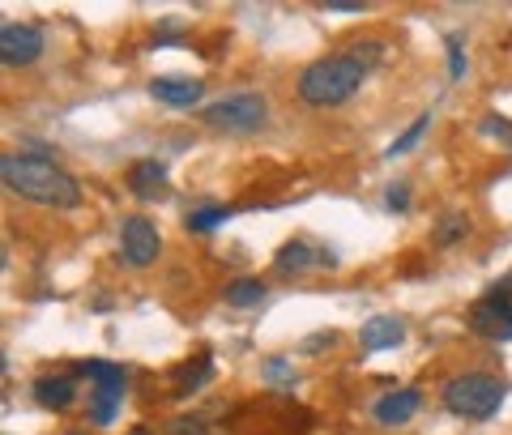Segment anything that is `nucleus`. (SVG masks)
I'll use <instances>...</instances> for the list:
<instances>
[{"label":"nucleus","mask_w":512,"mask_h":435,"mask_svg":"<svg viewBox=\"0 0 512 435\" xmlns=\"http://www.w3.org/2000/svg\"><path fill=\"white\" fill-rule=\"evenodd\" d=\"M265 116H269V103L256 90H239L210 107H201V120L210 128H227V133H256L265 124Z\"/></svg>","instance_id":"nucleus-4"},{"label":"nucleus","mask_w":512,"mask_h":435,"mask_svg":"<svg viewBox=\"0 0 512 435\" xmlns=\"http://www.w3.org/2000/svg\"><path fill=\"white\" fill-rule=\"evenodd\" d=\"M150 94L158 103H167V107H197L205 86L197 82V77H154Z\"/></svg>","instance_id":"nucleus-8"},{"label":"nucleus","mask_w":512,"mask_h":435,"mask_svg":"<svg viewBox=\"0 0 512 435\" xmlns=\"http://www.w3.org/2000/svg\"><path fill=\"white\" fill-rule=\"evenodd\" d=\"M128 188H133L141 201H154L158 192L167 188V163H158V158H141V163H133L128 167Z\"/></svg>","instance_id":"nucleus-11"},{"label":"nucleus","mask_w":512,"mask_h":435,"mask_svg":"<svg viewBox=\"0 0 512 435\" xmlns=\"http://www.w3.org/2000/svg\"><path fill=\"white\" fill-rule=\"evenodd\" d=\"M43 56V30L30 22H5L0 26V60L9 69H22V64H35Z\"/></svg>","instance_id":"nucleus-6"},{"label":"nucleus","mask_w":512,"mask_h":435,"mask_svg":"<svg viewBox=\"0 0 512 435\" xmlns=\"http://www.w3.org/2000/svg\"><path fill=\"white\" fill-rule=\"evenodd\" d=\"M158 248H163V239H158V227H154L150 218H141V214L124 218V227H120V252H124L128 265H137V269L154 265Z\"/></svg>","instance_id":"nucleus-7"},{"label":"nucleus","mask_w":512,"mask_h":435,"mask_svg":"<svg viewBox=\"0 0 512 435\" xmlns=\"http://www.w3.org/2000/svg\"><path fill=\"white\" fill-rule=\"evenodd\" d=\"M69 435H86V431H69Z\"/></svg>","instance_id":"nucleus-29"},{"label":"nucleus","mask_w":512,"mask_h":435,"mask_svg":"<svg viewBox=\"0 0 512 435\" xmlns=\"http://www.w3.org/2000/svg\"><path fill=\"white\" fill-rule=\"evenodd\" d=\"M419 401H423L419 389H393V393H384V397L376 401L372 414L380 418L384 427H397V423H410V418L419 414Z\"/></svg>","instance_id":"nucleus-9"},{"label":"nucleus","mask_w":512,"mask_h":435,"mask_svg":"<svg viewBox=\"0 0 512 435\" xmlns=\"http://www.w3.org/2000/svg\"><path fill=\"white\" fill-rule=\"evenodd\" d=\"M77 372L90 376L94 384H99V389H116V393H124V384H128V372H124V367L103 363V359H86V363H77Z\"/></svg>","instance_id":"nucleus-14"},{"label":"nucleus","mask_w":512,"mask_h":435,"mask_svg":"<svg viewBox=\"0 0 512 435\" xmlns=\"http://www.w3.org/2000/svg\"><path fill=\"white\" fill-rule=\"evenodd\" d=\"M265 376H269V380H295V372L286 367V359H269V363H265Z\"/></svg>","instance_id":"nucleus-24"},{"label":"nucleus","mask_w":512,"mask_h":435,"mask_svg":"<svg viewBox=\"0 0 512 435\" xmlns=\"http://www.w3.org/2000/svg\"><path fill=\"white\" fill-rule=\"evenodd\" d=\"M222 299H227L231 308H256V303L265 299V282L261 278H235L227 290H222Z\"/></svg>","instance_id":"nucleus-16"},{"label":"nucleus","mask_w":512,"mask_h":435,"mask_svg":"<svg viewBox=\"0 0 512 435\" xmlns=\"http://www.w3.org/2000/svg\"><path fill=\"white\" fill-rule=\"evenodd\" d=\"M500 290H504V295H508V290H512V278H504V286H500Z\"/></svg>","instance_id":"nucleus-28"},{"label":"nucleus","mask_w":512,"mask_h":435,"mask_svg":"<svg viewBox=\"0 0 512 435\" xmlns=\"http://www.w3.org/2000/svg\"><path fill=\"white\" fill-rule=\"evenodd\" d=\"M444 406L448 414H461V418H491L495 410L504 406V384L495 376H453L444 384Z\"/></svg>","instance_id":"nucleus-3"},{"label":"nucleus","mask_w":512,"mask_h":435,"mask_svg":"<svg viewBox=\"0 0 512 435\" xmlns=\"http://www.w3.org/2000/svg\"><path fill=\"white\" fill-rule=\"evenodd\" d=\"M384 52V43H355L350 52H329L312 60L308 69L299 73V99L308 107H338L350 94L363 86L367 69H372V56Z\"/></svg>","instance_id":"nucleus-1"},{"label":"nucleus","mask_w":512,"mask_h":435,"mask_svg":"<svg viewBox=\"0 0 512 435\" xmlns=\"http://www.w3.org/2000/svg\"><path fill=\"white\" fill-rule=\"evenodd\" d=\"M163 435H210V427H205L197 414H175Z\"/></svg>","instance_id":"nucleus-21"},{"label":"nucleus","mask_w":512,"mask_h":435,"mask_svg":"<svg viewBox=\"0 0 512 435\" xmlns=\"http://www.w3.org/2000/svg\"><path fill=\"white\" fill-rule=\"evenodd\" d=\"M470 329L487 342H512V299L504 290H491L470 308Z\"/></svg>","instance_id":"nucleus-5"},{"label":"nucleus","mask_w":512,"mask_h":435,"mask_svg":"<svg viewBox=\"0 0 512 435\" xmlns=\"http://www.w3.org/2000/svg\"><path fill=\"white\" fill-rule=\"evenodd\" d=\"M466 235H470V218L461 214V209H444V214L436 218V235L431 239H436L440 248H448V244H457V239H466Z\"/></svg>","instance_id":"nucleus-15"},{"label":"nucleus","mask_w":512,"mask_h":435,"mask_svg":"<svg viewBox=\"0 0 512 435\" xmlns=\"http://www.w3.org/2000/svg\"><path fill=\"white\" fill-rule=\"evenodd\" d=\"M320 9H325V13H363L367 5H355V0H325Z\"/></svg>","instance_id":"nucleus-25"},{"label":"nucleus","mask_w":512,"mask_h":435,"mask_svg":"<svg viewBox=\"0 0 512 435\" xmlns=\"http://www.w3.org/2000/svg\"><path fill=\"white\" fill-rule=\"evenodd\" d=\"M483 133H487V137H500V141H512V120H504V116H483Z\"/></svg>","instance_id":"nucleus-22"},{"label":"nucleus","mask_w":512,"mask_h":435,"mask_svg":"<svg viewBox=\"0 0 512 435\" xmlns=\"http://www.w3.org/2000/svg\"><path fill=\"white\" fill-rule=\"evenodd\" d=\"M427 128H431V116H419V120H414V124L406 128V133H402V137H397V141L389 145V150H384V154H389V158H397V154H406V150H414V145H419V137L427 133Z\"/></svg>","instance_id":"nucleus-20"},{"label":"nucleus","mask_w":512,"mask_h":435,"mask_svg":"<svg viewBox=\"0 0 512 435\" xmlns=\"http://www.w3.org/2000/svg\"><path fill=\"white\" fill-rule=\"evenodd\" d=\"M227 218H231V209H222V205H201V209H192V214H188V231L210 235V231L222 227Z\"/></svg>","instance_id":"nucleus-18"},{"label":"nucleus","mask_w":512,"mask_h":435,"mask_svg":"<svg viewBox=\"0 0 512 435\" xmlns=\"http://www.w3.org/2000/svg\"><path fill=\"white\" fill-rule=\"evenodd\" d=\"M214 376V359H210V354H197V359H192V363H184L180 367V372H175V384H180V389H201V384L205 380H210Z\"/></svg>","instance_id":"nucleus-17"},{"label":"nucleus","mask_w":512,"mask_h":435,"mask_svg":"<svg viewBox=\"0 0 512 435\" xmlns=\"http://www.w3.org/2000/svg\"><path fill=\"white\" fill-rule=\"evenodd\" d=\"M120 397H124V393H116V389H94V397H90L94 423H111V418H116V410H120Z\"/></svg>","instance_id":"nucleus-19"},{"label":"nucleus","mask_w":512,"mask_h":435,"mask_svg":"<svg viewBox=\"0 0 512 435\" xmlns=\"http://www.w3.org/2000/svg\"><path fill=\"white\" fill-rule=\"evenodd\" d=\"M359 342H363V350H393V346L406 342V325L397 316H372L363 325Z\"/></svg>","instance_id":"nucleus-10"},{"label":"nucleus","mask_w":512,"mask_h":435,"mask_svg":"<svg viewBox=\"0 0 512 435\" xmlns=\"http://www.w3.org/2000/svg\"><path fill=\"white\" fill-rule=\"evenodd\" d=\"M384 205H389V209H397V214H402V209L410 205V188H406V184H393L389 192H384Z\"/></svg>","instance_id":"nucleus-23"},{"label":"nucleus","mask_w":512,"mask_h":435,"mask_svg":"<svg viewBox=\"0 0 512 435\" xmlns=\"http://www.w3.org/2000/svg\"><path fill=\"white\" fill-rule=\"evenodd\" d=\"M128 435H154L150 427H133V431H128Z\"/></svg>","instance_id":"nucleus-27"},{"label":"nucleus","mask_w":512,"mask_h":435,"mask_svg":"<svg viewBox=\"0 0 512 435\" xmlns=\"http://www.w3.org/2000/svg\"><path fill=\"white\" fill-rule=\"evenodd\" d=\"M35 401L47 410H64L73 401V380L69 376H39L35 380Z\"/></svg>","instance_id":"nucleus-13"},{"label":"nucleus","mask_w":512,"mask_h":435,"mask_svg":"<svg viewBox=\"0 0 512 435\" xmlns=\"http://www.w3.org/2000/svg\"><path fill=\"white\" fill-rule=\"evenodd\" d=\"M448 56H453V64H448V69H453V77L466 73V56H461V43H457V39H448Z\"/></svg>","instance_id":"nucleus-26"},{"label":"nucleus","mask_w":512,"mask_h":435,"mask_svg":"<svg viewBox=\"0 0 512 435\" xmlns=\"http://www.w3.org/2000/svg\"><path fill=\"white\" fill-rule=\"evenodd\" d=\"M329 256L320 252L316 244H308V239H291V244H282L278 248V269L282 273H303V269H316V265H325Z\"/></svg>","instance_id":"nucleus-12"},{"label":"nucleus","mask_w":512,"mask_h":435,"mask_svg":"<svg viewBox=\"0 0 512 435\" xmlns=\"http://www.w3.org/2000/svg\"><path fill=\"white\" fill-rule=\"evenodd\" d=\"M0 175L18 197L35 201V205H52V209H73L82 201V184L69 171H60L52 158L39 154H5L0 158Z\"/></svg>","instance_id":"nucleus-2"}]
</instances>
